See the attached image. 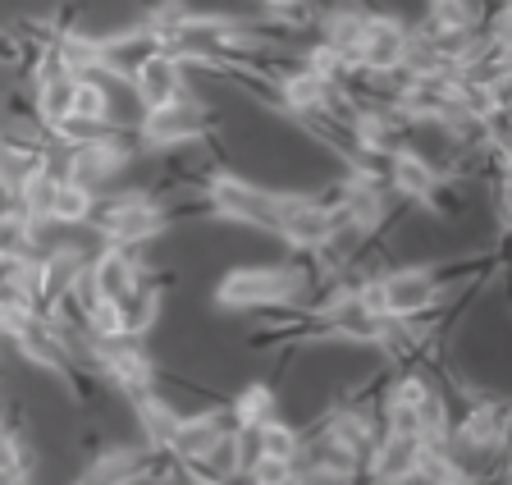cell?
<instances>
[{"label":"cell","mask_w":512,"mask_h":485,"mask_svg":"<svg viewBox=\"0 0 512 485\" xmlns=\"http://www.w3.org/2000/svg\"><path fill=\"white\" fill-rule=\"evenodd\" d=\"M311 275L302 266H234L215 284V307L220 312H266L288 307L311 289Z\"/></svg>","instance_id":"obj_1"},{"label":"cell","mask_w":512,"mask_h":485,"mask_svg":"<svg viewBox=\"0 0 512 485\" xmlns=\"http://www.w3.org/2000/svg\"><path fill=\"white\" fill-rule=\"evenodd\" d=\"M202 193L215 220H234V225H252L275 234L279 225V206H284V188H266L234 170H206L202 174Z\"/></svg>","instance_id":"obj_2"},{"label":"cell","mask_w":512,"mask_h":485,"mask_svg":"<svg viewBox=\"0 0 512 485\" xmlns=\"http://www.w3.org/2000/svg\"><path fill=\"white\" fill-rule=\"evenodd\" d=\"M215 124H220V115L202 97L183 92L165 106L142 110L138 124H133V138H138L142 151H174L183 142H206L215 133Z\"/></svg>","instance_id":"obj_3"},{"label":"cell","mask_w":512,"mask_h":485,"mask_svg":"<svg viewBox=\"0 0 512 485\" xmlns=\"http://www.w3.org/2000/svg\"><path fill=\"white\" fill-rule=\"evenodd\" d=\"M375 280V302H380V316L384 321H421V316L439 312L444 302V270L439 266H394V270H380L371 275Z\"/></svg>","instance_id":"obj_4"},{"label":"cell","mask_w":512,"mask_h":485,"mask_svg":"<svg viewBox=\"0 0 512 485\" xmlns=\"http://www.w3.org/2000/svg\"><path fill=\"white\" fill-rule=\"evenodd\" d=\"M334 225H339V216H334L325 202H316L311 193H284L275 238H284L288 248L302 252V257H316L334 238Z\"/></svg>","instance_id":"obj_5"},{"label":"cell","mask_w":512,"mask_h":485,"mask_svg":"<svg viewBox=\"0 0 512 485\" xmlns=\"http://www.w3.org/2000/svg\"><path fill=\"white\" fill-rule=\"evenodd\" d=\"M92 367L110 389H119V394H128V399H138V394L156 389V362L147 357V348H142L138 339H101Z\"/></svg>","instance_id":"obj_6"},{"label":"cell","mask_w":512,"mask_h":485,"mask_svg":"<svg viewBox=\"0 0 512 485\" xmlns=\"http://www.w3.org/2000/svg\"><path fill=\"white\" fill-rule=\"evenodd\" d=\"M165 458H170V453H156V449H147V444H110V449H101L92 463L83 467V476H78L74 485H142V481H151V476H170L160 467Z\"/></svg>","instance_id":"obj_7"},{"label":"cell","mask_w":512,"mask_h":485,"mask_svg":"<svg viewBox=\"0 0 512 485\" xmlns=\"http://www.w3.org/2000/svg\"><path fill=\"white\" fill-rule=\"evenodd\" d=\"M124 87L133 92L138 110L165 106V101H174V97L188 92V65H183L179 55H170V51H151V55H142L138 65L128 69Z\"/></svg>","instance_id":"obj_8"},{"label":"cell","mask_w":512,"mask_h":485,"mask_svg":"<svg viewBox=\"0 0 512 485\" xmlns=\"http://www.w3.org/2000/svg\"><path fill=\"white\" fill-rule=\"evenodd\" d=\"M384 188H389L398 202L430 211V206H435V197H439V188H444V174H439L435 165L421 156V151L403 147V151H394V156L384 161Z\"/></svg>","instance_id":"obj_9"},{"label":"cell","mask_w":512,"mask_h":485,"mask_svg":"<svg viewBox=\"0 0 512 485\" xmlns=\"http://www.w3.org/2000/svg\"><path fill=\"white\" fill-rule=\"evenodd\" d=\"M403 51H407V23L394 14L371 10L362 23V42H357V69L362 74H389L403 69Z\"/></svg>","instance_id":"obj_10"},{"label":"cell","mask_w":512,"mask_h":485,"mask_svg":"<svg viewBox=\"0 0 512 485\" xmlns=\"http://www.w3.org/2000/svg\"><path fill=\"white\" fill-rule=\"evenodd\" d=\"M160 302H165V284H160L156 275H147V270H142V280L115 302L124 339H142V335H147L151 325L160 321Z\"/></svg>","instance_id":"obj_11"},{"label":"cell","mask_w":512,"mask_h":485,"mask_svg":"<svg viewBox=\"0 0 512 485\" xmlns=\"http://www.w3.org/2000/svg\"><path fill=\"white\" fill-rule=\"evenodd\" d=\"M87 270H92V280H96V289H101V298L106 302H119L133 284L142 280V261H138V252H128V248H101L92 261H87Z\"/></svg>","instance_id":"obj_12"},{"label":"cell","mask_w":512,"mask_h":485,"mask_svg":"<svg viewBox=\"0 0 512 485\" xmlns=\"http://www.w3.org/2000/svg\"><path fill=\"white\" fill-rule=\"evenodd\" d=\"M133 412H138V426H142V444L147 449H156V453H165L170 449V440H174V431H179V417L183 412L174 408L160 389H147V394H138L133 399Z\"/></svg>","instance_id":"obj_13"},{"label":"cell","mask_w":512,"mask_h":485,"mask_svg":"<svg viewBox=\"0 0 512 485\" xmlns=\"http://www.w3.org/2000/svg\"><path fill=\"white\" fill-rule=\"evenodd\" d=\"M55 188H60V174H51L42 161L28 170V179L19 184V193H14V206H19L23 216L32 220V229L51 225V206H55Z\"/></svg>","instance_id":"obj_14"},{"label":"cell","mask_w":512,"mask_h":485,"mask_svg":"<svg viewBox=\"0 0 512 485\" xmlns=\"http://www.w3.org/2000/svg\"><path fill=\"white\" fill-rule=\"evenodd\" d=\"M229 412H234V426H266L270 417H279V399L266 380H247L229 399Z\"/></svg>","instance_id":"obj_15"},{"label":"cell","mask_w":512,"mask_h":485,"mask_svg":"<svg viewBox=\"0 0 512 485\" xmlns=\"http://www.w3.org/2000/svg\"><path fill=\"white\" fill-rule=\"evenodd\" d=\"M426 33H476L480 28V10L476 0H426Z\"/></svg>","instance_id":"obj_16"},{"label":"cell","mask_w":512,"mask_h":485,"mask_svg":"<svg viewBox=\"0 0 512 485\" xmlns=\"http://www.w3.org/2000/svg\"><path fill=\"white\" fill-rule=\"evenodd\" d=\"M92 206H96V193H87V188L78 184H64L55 188V206H51V225H87L92 220Z\"/></svg>","instance_id":"obj_17"},{"label":"cell","mask_w":512,"mask_h":485,"mask_svg":"<svg viewBox=\"0 0 512 485\" xmlns=\"http://www.w3.org/2000/svg\"><path fill=\"white\" fill-rule=\"evenodd\" d=\"M256 435H261V458H284V463H293V458H298L302 431H298V426H288L284 417H270L266 426H256Z\"/></svg>","instance_id":"obj_18"},{"label":"cell","mask_w":512,"mask_h":485,"mask_svg":"<svg viewBox=\"0 0 512 485\" xmlns=\"http://www.w3.org/2000/svg\"><path fill=\"white\" fill-rule=\"evenodd\" d=\"M293 472H298V463H284V458H256V463L243 472V481L247 485H293Z\"/></svg>","instance_id":"obj_19"},{"label":"cell","mask_w":512,"mask_h":485,"mask_svg":"<svg viewBox=\"0 0 512 485\" xmlns=\"http://www.w3.org/2000/svg\"><path fill=\"white\" fill-rule=\"evenodd\" d=\"M256 5H266L275 19H288V14H298V10H307V0H256Z\"/></svg>","instance_id":"obj_20"}]
</instances>
